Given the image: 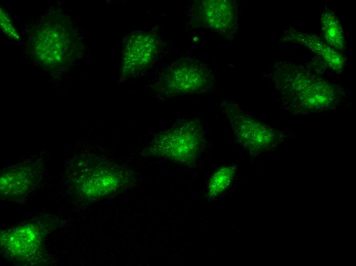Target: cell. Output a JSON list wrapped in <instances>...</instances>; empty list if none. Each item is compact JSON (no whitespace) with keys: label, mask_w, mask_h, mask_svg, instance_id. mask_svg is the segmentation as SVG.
I'll return each mask as SVG.
<instances>
[{"label":"cell","mask_w":356,"mask_h":266,"mask_svg":"<svg viewBox=\"0 0 356 266\" xmlns=\"http://www.w3.org/2000/svg\"><path fill=\"white\" fill-rule=\"evenodd\" d=\"M275 82L283 100L298 113H315L336 108L342 88L306 68L288 64L275 73Z\"/></svg>","instance_id":"obj_1"},{"label":"cell","mask_w":356,"mask_h":266,"mask_svg":"<svg viewBox=\"0 0 356 266\" xmlns=\"http://www.w3.org/2000/svg\"><path fill=\"white\" fill-rule=\"evenodd\" d=\"M29 31V52L36 62L54 72L72 62L77 38L65 16L59 13L50 15Z\"/></svg>","instance_id":"obj_2"},{"label":"cell","mask_w":356,"mask_h":266,"mask_svg":"<svg viewBox=\"0 0 356 266\" xmlns=\"http://www.w3.org/2000/svg\"><path fill=\"white\" fill-rule=\"evenodd\" d=\"M86 162L77 166L72 178L74 190L81 198H103L129 186L131 175L125 169L105 162Z\"/></svg>","instance_id":"obj_3"},{"label":"cell","mask_w":356,"mask_h":266,"mask_svg":"<svg viewBox=\"0 0 356 266\" xmlns=\"http://www.w3.org/2000/svg\"><path fill=\"white\" fill-rule=\"evenodd\" d=\"M223 108L236 141L250 153L257 154L268 151L281 141L279 131L247 114L237 104L226 102Z\"/></svg>","instance_id":"obj_4"},{"label":"cell","mask_w":356,"mask_h":266,"mask_svg":"<svg viewBox=\"0 0 356 266\" xmlns=\"http://www.w3.org/2000/svg\"><path fill=\"white\" fill-rule=\"evenodd\" d=\"M204 141L202 129L197 122L184 121L160 135L145 153L187 162L195 157Z\"/></svg>","instance_id":"obj_5"},{"label":"cell","mask_w":356,"mask_h":266,"mask_svg":"<svg viewBox=\"0 0 356 266\" xmlns=\"http://www.w3.org/2000/svg\"><path fill=\"white\" fill-rule=\"evenodd\" d=\"M213 83V75L206 64L184 58L174 62L165 73L160 88L169 96L197 94L208 91Z\"/></svg>","instance_id":"obj_6"},{"label":"cell","mask_w":356,"mask_h":266,"mask_svg":"<svg viewBox=\"0 0 356 266\" xmlns=\"http://www.w3.org/2000/svg\"><path fill=\"white\" fill-rule=\"evenodd\" d=\"M194 26L215 32L230 37L235 32L237 22V6L233 0L195 1L192 8Z\"/></svg>","instance_id":"obj_7"},{"label":"cell","mask_w":356,"mask_h":266,"mask_svg":"<svg viewBox=\"0 0 356 266\" xmlns=\"http://www.w3.org/2000/svg\"><path fill=\"white\" fill-rule=\"evenodd\" d=\"M160 44L159 37L154 34L137 32L129 35L123 47V75L130 76L146 68L157 56Z\"/></svg>","instance_id":"obj_8"},{"label":"cell","mask_w":356,"mask_h":266,"mask_svg":"<svg viewBox=\"0 0 356 266\" xmlns=\"http://www.w3.org/2000/svg\"><path fill=\"white\" fill-rule=\"evenodd\" d=\"M40 168L23 164L4 170L1 175V198L8 201L24 198L39 182Z\"/></svg>","instance_id":"obj_9"},{"label":"cell","mask_w":356,"mask_h":266,"mask_svg":"<svg viewBox=\"0 0 356 266\" xmlns=\"http://www.w3.org/2000/svg\"><path fill=\"white\" fill-rule=\"evenodd\" d=\"M282 40L306 47L320 57L333 71L336 73L343 71L345 58L342 54L328 46L318 36L291 29L286 32Z\"/></svg>","instance_id":"obj_10"},{"label":"cell","mask_w":356,"mask_h":266,"mask_svg":"<svg viewBox=\"0 0 356 266\" xmlns=\"http://www.w3.org/2000/svg\"><path fill=\"white\" fill-rule=\"evenodd\" d=\"M321 27L324 42L341 53L345 48V36L340 21L332 10L326 9L322 13Z\"/></svg>","instance_id":"obj_11"},{"label":"cell","mask_w":356,"mask_h":266,"mask_svg":"<svg viewBox=\"0 0 356 266\" xmlns=\"http://www.w3.org/2000/svg\"><path fill=\"white\" fill-rule=\"evenodd\" d=\"M33 224H28L23 226L10 231L11 234L23 239L24 243L12 256L17 258L23 256L25 249L27 248V259L32 256L35 249L39 248L41 245L42 236L40 235V231Z\"/></svg>","instance_id":"obj_12"},{"label":"cell","mask_w":356,"mask_h":266,"mask_svg":"<svg viewBox=\"0 0 356 266\" xmlns=\"http://www.w3.org/2000/svg\"><path fill=\"white\" fill-rule=\"evenodd\" d=\"M0 25L1 30L8 37L19 40L20 37L15 29L9 14L2 7L0 10Z\"/></svg>","instance_id":"obj_13"}]
</instances>
